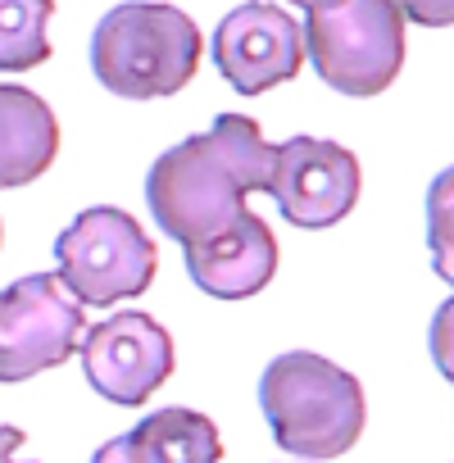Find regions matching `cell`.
I'll list each match as a JSON object with an SVG mask.
<instances>
[{
  "label": "cell",
  "instance_id": "cell-1",
  "mask_svg": "<svg viewBox=\"0 0 454 463\" xmlns=\"http://www.w3.org/2000/svg\"><path fill=\"white\" fill-rule=\"evenodd\" d=\"M273 150L251 114H218L209 132L164 150L146 173V204L168 241L200 246L227 232L273 182Z\"/></svg>",
  "mask_w": 454,
  "mask_h": 463
},
{
  "label": "cell",
  "instance_id": "cell-2",
  "mask_svg": "<svg viewBox=\"0 0 454 463\" xmlns=\"http://www.w3.org/2000/svg\"><path fill=\"white\" fill-rule=\"evenodd\" d=\"M260 409L273 427V440L309 463H327L355 449L368 422L359 377L314 350H287L264 368Z\"/></svg>",
  "mask_w": 454,
  "mask_h": 463
},
{
  "label": "cell",
  "instance_id": "cell-3",
  "mask_svg": "<svg viewBox=\"0 0 454 463\" xmlns=\"http://www.w3.org/2000/svg\"><path fill=\"white\" fill-rule=\"evenodd\" d=\"M200 69V28L177 5L128 0L91 33V73L123 100L177 96Z\"/></svg>",
  "mask_w": 454,
  "mask_h": 463
},
{
  "label": "cell",
  "instance_id": "cell-4",
  "mask_svg": "<svg viewBox=\"0 0 454 463\" xmlns=\"http://www.w3.org/2000/svg\"><path fill=\"white\" fill-rule=\"evenodd\" d=\"M155 273L159 250L128 209L91 204L55 237V278L82 309L132 300L155 282Z\"/></svg>",
  "mask_w": 454,
  "mask_h": 463
},
{
  "label": "cell",
  "instance_id": "cell-5",
  "mask_svg": "<svg viewBox=\"0 0 454 463\" xmlns=\"http://www.w3.org/2000/svg\"><path fill=\"white\" fill-rule=\"evenodd\" d=\"M305 55L341 96H377L404 69V14L395 0H341L305 19Z\"/></svg>",
  "mask_w": 454,
  "mask_h": 463
},
{
  "label": "cell",
  "instance_id": "cell-6",
  "mask_svg": "<svg viewBox=\"0 0 454 463\" xmlns=\"http://www.w3.org/2000/svg\"><path fill=\"white\" fill-rule=\"evenodd\" d=\"M82 332L87 314L55 273L19 278L0 291V386L60 368L78 354Z\"/></svg>",
  "mask_w": 454,
  "mask_h": 463
},
{
  "label": "cell",
  "instance_id": "cell-7",
  "mask_svg": "<svg viewBox=\"0 0 454 463\" xmlns=\"http://www.w3.org/2000/svg\"><path fill=\"white\" fill-rule=\"evenodd\" d=\"M78 354L91 391L123 409L146 404L173 377V336L150 314L137 309L91 323L78 341Z\"/></svg>",
  "mask_w": 454,
  "mask_h": 463
},
{
  "label": "cell",
  "instance_id": "cell-8",
  "mask_svg": "<svg viewBox=\"0 0 454 463\" xmlns=\"http://www.w3.org/2000/svg\"><path fill=\"white\" fill-rule=\"evenodd\" d=\"M359 159L341 141L323 137H291L273 150V182L269 195L278 200L282 218L305 232L336 227L359 204Z\"/></svg>",
  "mask_w": 454,
  "mask_h": 463
},
{
  "label": "cell",
  "instance_id": "cell-9",
  "mask_svg": "<svg viewBox=\"0 0 454 463\" xmlns=\"http://www.w3.org/2000/svg\"><path fill=\"white\" fill-rule=\"evenodd\" d=\"M213 64L232 91L264 96L305 69V28L269 0H246L218 24Z\"/></svg>",
  "mask_w": 454,
  "mask_h": 463
},
{
  "label": "cell",
  "instance_id": "cell-10",
  "mask_svg": "<svg viewBox=\"0 0 454 463\" xmlns=\"http://www.w3.org/2000/svg\"><path fill=\"white\" fill-rule=\"evenodd\" d=\"M191 282L213 300H251L278 278V237L260 213H241L213 241L186 246Z\"/></svg>",
  "mask_w": 454,
  "mask_h": 463
},
{
  "label": "cell",
  "instance_id": "cell-11",
  "mask_svg": "<svg viewBox=\"0 0 454 463\" xmlns=\"http://www.w3.org/2000/svg\"><path fill=\"white\" fill-rule=\"evenodd\" d=\"M60 155V118L28 87H0V191L37 182Z\"/></svg>",
  "mask_w": 454,
  "mask_h": 463
},
{
  "label": "cell",
  "instance_id": "cell-12",
  "mask_svg": "<svg viewBox=\"0 0 454 463\" xmlns=\"http://www.w3.org/2000/svg\"><path fill=\"white\" fill-rule=\"evenodd\" d=\"M128 436L146 463H222V436L213 418L182 404L146 413Z\"/></svg>",
  "mask_w": 454,
  "mask_h": 463
},
{
  "label": "cell",
  "instance_id": "cell-13",
  "mask_svg": "<svg viewBox=\"0 0 454 463\" xmlns=\"http://www.w3.org/2000/svg\"><path fill=\"white\" fill-rule=\"evenodd\" d=\"M55 0H0V73H28L51 60Z\"/></svg>",
  "mask_w": 454,
  "mask_h": 463
},
{
  "label": "cell",
  "instance_id": "cell-14",
  "mask_svg": "<svg viewBox=\"0 0 454 463\" xmlns=\"http://www.w3.org/2000/svg\"><path fill=\"white\" fill-rule=\"evenodd\" d=\"M427 246H431V269L440 282L454 287V164L431 177L427 191Z\"/></svg>",
  "mask_w": 454,
  "mask_h": 463
},
{
  "label": "cell",
  "instance_id": "cell-15",
  "mask_svg": "<svg viewBox=\"0 0 454 463\" xmlns=\"http://www.w3.org/2000/svg\"><path fill=\"white\" fill-rule=\"evenodd\" d=\"M427 345H431V359H436V368L449 377V386H454V296L436 309V318H431V332H427Z\"/></svg>",
  "mask_w": 454,
  "mask_h": 463
},
{
  "label": "cell",
  "instance_id": "cell-16",
  "mask_svg": "<svg viewBox=\"0 0 454 463\" xmlns=\"http://www.w3.org/2000/svg\"><path fill=\"white\" fill-rule=\"evenodd\" d=\"M395 10L404 14V24H418V28H449L454 24V0H395Z\"/></svg>",
  "mask_w": 454,
  "mask_h": 463
},
{
  "label": "cell",
  "instance_id": "cell-17",
  "mask_svg": "<svg viewBox=\"0 0 454 463\" xmlns=\"http://www.w3.org/2000/svg\"><path fill=\"white\" fill-rule=\"evenodd\" d=\"M91 463H146V458H141V449L132 445V436H114V440H105V445L91 454Z\"/></svg>",
  "mask_w": 454,
  "mask_h": 463
},
{
  "label": "cell",
  "instance_id": "cell-18",
  "mask_svg": "<svg viewBox=\"0 0 454 463\" xmlns=\"http://www.w3.org/2000/svg\"><path fill=\"white\" fill-rule=\"evenodd\" d=\"M28 440L24 427H0V463H24L19 458V445Z\"/></svg>",
  "mask_w": 454,
  "mask_h": 463
},
{
  "label": "cell",
  "instance_id": "cell-19",
  "mask_svg": "<svg viewBox=\"0 0 454 463\" xmlns=\"http://www.w3.org/2000/svg\"><path fill=\"white\" fill-rule=\"evenodd\" d=\"M291 5H305V14H314V10H332V5H341V0H291Z\"/></svg>",
  "mask_w": 454,
  "mask_h": 463
},
{
  "label": "cell",
  "instance_id": "cell-20",
  "mask_svg": "<svg viewBox=\"0 0 454 463\" xmlns=\"http://www.w3.org/2000/svg\"><path fill=\"white\" fill-rule=\"evenodd\" d=\"M0 241H5V227H0Z\"/></svg>",
  "mask_w": 454,
  "mask_h": 463
}]
</instances>
